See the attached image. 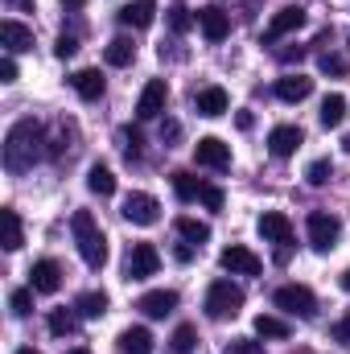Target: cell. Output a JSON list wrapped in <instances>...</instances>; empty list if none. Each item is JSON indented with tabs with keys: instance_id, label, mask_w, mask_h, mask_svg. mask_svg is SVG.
<instances>
[{
	"instance_id": "32",
	"label": "cell",
	"mask_w": 350,
	"mask_h": 354,
	"mask_svg": "<svg viewBox=\"0 0 350 354\" xmlns=\"http://www.w3.org/2000/svg\"><path fill=\"white\" fill-rule=\"evenodd\" d=\"M198 346V330L194 326H177L174 330V354H194Z\"/></svg>"
},
{
	"instance_id": "34",
	"label": "cell",
	"mask_w": 350,
	"mask_h": 354,
	"mask_svg": "<svg viewBox=\"0 0 350 354\" xmlns=\"http://www.w3.org/2000/svg\"><path fill=\"white\" fill-rule=\"evenodd\" d=\"M194 21H198V12H190V8H169V29H174V33H190Z\"/></svg>"
},
{
	"instance_id": "9",
	"label": "cell",
	"mask_w": 350,
	"mask_h": 354,
	"mask_svg": "<svg viewBox=\"0 0 350 354\" xmlns=\"http://www.w3.org/2000/svg\"><path fill=\"white\" fill-rule=\"evenodd\" d=\"M305 25V8L301 4H284V8H276L272 12V21H268V33H264V41L272 46V41H280L284 33H297Z\"/></svg>"
},
{
	"instance_id": "15",
	"label": "cell",
	"mask_w": 350,
	"mask_h": 354,
	"mask_svg": "<svg viewBox=\"0 0 350 354\" xmlns=\"http://www.w3.org/2000/svg\"><path fill=\"white\" fill-rule=\"evenodd\" d=\"M136 309H140L145 317H169L177 309V292L174 288H153V292H145V297L136 301Z\"/></svg>"
},
{
	"instance_id": "31",
	"label": "cell",
	"mask_w": 350,
	"mask_h": 354,
	"mask_svg": "<svg viewBox=\"0 0 350 354\" xmlns=\"http://www.w3.org/2000/svg\"><path fill=\"white\" fill-rule=\"evenodd\" d=\"M202 185H206V181H198L194 174H174V194L181 202H194V198L202 194Z\"/></svg>"
},
{
	"instance_id": "30",
	"label": "cell",
	"mask_w": 350,
	"mask_h": 354,
	"mask_svg": "<svg viewBox=\"0 0 350 354\" xmlns=\"http://www.w3.org/2000/svg\"><path fill=\"white\" fill-rule=\"evenodd\" d=\"M256 334L260 338H288V322L284 317H272V313H260L256 317Z\"/></svg>"
},
{
	"instance_id": "39",
	"label": "cell",
	"mask_w": 350,
	"mask_h": 354,
	"mask_svg": "<svg viewBox=\"0 0 350 354\" xmlns=\"http://www.w3.org/2000/svg\"><path fill=\"white\" fill-rule=\"evenodd\" d=\"M198 198L206 202V210H223V189H219V185H202Z\"/></svg>"
},
{
	"instance_id": "13",
	"label": "cell",
	"mask_w": 350,
	"mask_h": 354,
	"mask_svg": "<svg viewBox=\"0 0 350 354\" xmlns=\"http://www.w3.org/2000/svg\"><path fill=\"white\" fill-rule=\"evenodd\" d=\"M256 227H260L264 239L276 243V248H288V243H293V223H288V214H280V210H264Z\"/></svg>"
},
{
	"instance_id": "52",
	"label": "cell",
	"mask_w": 350,
	"mask_h": 354,
	"mask_svg": "<svg viewBox=\"0 0 350 354\" xmlns=\"http://www.w3.org/2000/svg\"><path fill=\"white\" fill-rule=\"evenodd\" d=\"M71 354H91V351H87V346H79V351H71Z\"/></svg>"
},
{
	"instance_id": "36",
	"label": "cell",
	"mask_w": 350,
	"mask_h": 354,
	"mask_svg": "<svg viewBox=\"0 0 350 354\" xmlns=\"http://www.w3.org/2000/svg\"><path fill=\"white\" fill-rule=\"evenodd\" d=\"M330 177H334V165H330V161H313V165L305 169V181H309V185H326Z\"/></svg>"
},
{
	"instance_id": "21",
	"label": "cell",
	"mask_w": 350,
	"mask_h": 354,
	"mask_svg": "<svg viewBox=\"0 0 350 354\" xmlns=\"http://www.w3.org/2000/svg\"><path fill=\"white\" fill-rule=\"evenodd\" d=\"M309 91H313V79H305V75H284V79L276 83V99L301 103V99H309Z\"/></svg>"
},
{
	"instance_id": "42",
	"label": "cell",
	"mask_w": 350,
	"mask_h": 354,
	"mask_svg": "<svg viewBox=\"0 0 350 354\" xmlns=\"http://www.w3.org/2000/svg\"><path fill=\"white\" fill-rule=\"evenodd\" d=\"M334 342H342V346H350V313L334 326Z\"/></svg>"
},
{
	"instance_id": "20",
	"label": "cell",
	"mask_w": 350,
	"mask_h": 354,
	"mask_svg": "<svg viewBox=\"0 0 350 354\" xmlns=\"http://www.w3.org/2000/svg\"><path fill=\"white\" fill-rule=\"evenodd\" d=\"M116 346H120V354H153V334L145 326H132L116 338Z\"/></svg>"
},
{
	"instance_id": "45",
	"label": "cell",
	"mask_w": 350,
	"mask_h": 354,
	"mask_svg": "<svg viewBox=\"0 0 350 354\" xmlns=\"http://www.w3.org/2000/svg\"><path fill=\"white\" fill-rule=\"evenodd\" d=\"M177 260H181V264H185V260H190V256H194V243H177V252H174Z\"/></svg>"
},
{
	"instance_id": "12",
	"label": "cell",
	"mask_w": 350,
	"mask_h": 354,
	"mask_svg": "<svg viewBox=\"0 0 350 354\" xmlns=\"http://www.w3.org/2000/svg\"><path fill=\"white\" fill-rule=\"evenodd\" d=\"M165 99H169L165 79H149L145 91H140V99H136V115H140V120H157V115L165 111Z\"/></svg>"
},
{
	"instance_id": "38",
	"label": "cell",
	"mask_w": 350,
	"mask_h": 354,
	"mask_svg": "<svg viewBox=\"0 0 350 354\" xmlns=\"http://www.w3.org/2000/svg\"><path fill=\"white\" fill-rule=\"evenodd\" d=\"M75 50H79V41H75V37H71V33H62V37H58V41H54V54H58V58H62V62H66V58H75Z\"/></svg>"
},
{
	"instance_id": "35",
	"label": "cell",
	"mask_w": 350,
	"mask_h": 354,
	"mask_svg": "<svg viewBox=\"0 0 350 354\" xmlns=\"http://www.w3.org/2000/svg\"><path fill=\"white\" fill-rule=\"evenodd\" d=\"M120 145H124V157L132 161V157H140V145H145V140H140L136 128H120Z\"/></svg>"
},
{
	"instance_id": "2",
	"label": "cell",
	"mask_w": 350,
	"mask_h": 354,
	"mask_svg": "<svg viewBox=\"0 0 350 354\" xmlns=\"http://www.w3.org/2000/svg\"><path fill=\"white\" fill-rule=\"evenodd\" d=\"M71 231H75V243H79L83 264L87 268L107 264V235L99 231V223H95L91 210H75V214H71Z\"/></svg>"
},
{
	"instance_id": "8",
	"label": "cell",
	"mask_w": 350,
	"mask_h": 354,
	"mask_svg": "<svg viewBox=\"0 0 350 354\" xmlns=\"http://www.w3.org/2000/svg\"><path fill=\"white\" fill-rule=\"evenodd\" d=\"M219 264L227 268L231 276H260V256L252 252V248H243V243H231V248H223V256H219Z\"/></svg>"
},
{
	"instance_id": "17",
	"label": "cell",
	"mask_w": 350,
	"mask_h": 354,
	"mask_svg": "<svg viewBox=\"0 0 350 354\" xmlns=\"http://www.w3.org/2000/svg\"><path fill=\"white\" fill-rule=\"evenodd\" d=\"M153 17H157V0H132L120 8V25H128V29H149Z\"/></svg>"
},
{
	"instance_id": "7",
	"label": "cell",
	"mask_w": 350,
	"mask_h": 354,
	"mask_svg": "<svg viewBox=\"0 0 350 354\" xmlns=\"http://www.w3.org/2000/svg\"><path fill=\"white\" fill-rule=\"evenodd\" d=\"M157 268H161V252L153 248V243H132V252H128V280H149V276H157Z\"/></svg>"
},
{
	"instance_id": "29",
	"label": "cell",
	"mask_w": 350,
	"mask_h": 354,
	"mask_svg": "<svg viewBox=\"0 0 350 354\" xmlns=\"http://www.w3.org/2000/svg\"><path fill=\"white\" fill-rule=\"evenodd\" d=\"M75 309H79V317H103L107 313V292H83Z\"/></svg>"
},
{
	"instance_id": "3",
	"label": "cell",
	"mask_w": 350,
	"mask_h": 354,
	"mask_svg": "<svg viewBox=\"0 0 350 354\" xmlns=\"http://www.w3.org/2000/svg\"><path fill=\"white\" fill-rule=\"evenodd\" d=\"M239 309H243V288H239V284L214 280V284L206 288V317H210V322H227V317H235Z\"/></svg>"
},
{
	"instance_id": "28",
	"label": "cell",
	"mask_w": 350,
	"mask_h": 354,
	"mask_svg": "<svg viewBox=\"0 0 350 354\" xmlns=\"http://www.w3.org/2000/svg\"><path fill=\"white\" fill-rule=\"evenodd\" d=\"M79 330V313H71V309H54L50 313V334L54 338H66V334H75Z\"/></svg>"
},
{
	"instance_id": "4",
	"label": "cell",
	"mask_w": 350,
	"mask_h": 354,
	"mask_svg": "<svg viewBox=\"0 0 350 354\" xmlns=\"http://www.w3.org/2000/svg\"><path fill=\"white\" fill-rule=\"evenodd\" d=\"M272 301H276V309H284V313H293V317H305V322L317 313V297H313L305 284H280Z\"/></svg>"
},
{
	"instance_id": "50",
	"label": "cell",
	"mask_w": 350,
	"mask_h": 354,
	"mask_svg": "<svg viewBox=\"0 0 350 354\" xmlns=\"http://www.w3.org/2000/svg\"><path fill=\"white\" fill-rule=\"evenodd\" d=\"M17 354H37V351H33V346H21V351H17Z\"/></svg>"
},
{
	"instance_id": "37",
	"label": "cell",
	"mask_w": 350,
	"mask_h": 354,
	"mask_svg": "<svg viewBox=\"0 0 350 354\" xmlns=\"http://www.w3.org/2000/svg\"><path fill=\"white\" fill-rule=\"evenodd\" d=\"M317 66H322L326 75H338V79L347 75V58H338V54H322V58H317Z\"/></svg>"
},
{
	"instance_id": "11",
	"label": "cell",
	"mask_w": 350,
	"mask_h": 354,
	"mask_svg": "<svg viewBox=\"0 0 350 354\" xmlns=\"http://www.w3.org/2000/svg\"><path fill=\"white\" fill-rule=\"evenodd\" d=\"M301 145H305V132H301L297 124H280V128H272V132H268V153H272V157H280V161H284V157H293Z\"/></svg>"
},
{
	"instance_id": "1",
	"label": "cell",
	"mask_w": 350,
	"mask_h": 354,
	"mask_svg": "<svg viewBox=\"0 0 350 354\" xmlns=\"http://www.w3.org/2000/svg\"><path fill=\"white\" fill-rule=\"evenodd\" d=\"M42 145H46L42 124H37L33 115L17 120V124L8 128V136H4V169H8V174H29L33 161L42 157Z\"/></svg>"
},
{
	"instance_id": "19",
	"label": "cell",
	"mask_w": 350,
	"mask_h": 354,
	"mask_svg": "<svg viewBox=\"0 0 350 354\" xmlns=\"http://www.w3.org/2000/svg\"><path fill=\"white\" fill-rule=\"evenodd\" d=\"M0 41L8 46V54H25V50H33V29H25L21 21H4L0 25Z\"/></svg>"
},
{
	"instance_id": "26",
	"label": "cell",
	"mask_w": 350,
	"mask_h": 354,
	"mask_svg": "<svg viewBox=\"0 0 350 354\" xmlns=\"http://www.w3.org/2000/svg\"><path fill=\"white\" fill-rule=\"evenodd\" d=\"M177 235H181L185 243H198V248H202V243L210 239V227L198 223V218H190V214H181V218H177Z\"/></svg>"
},
{
	"instance_id": "10",
	"label": "cell",
	"mask_w": 350,
	"mask_h": 354,
	"mask_svg": "<svg viewBox=\"0 0 350 354\" xmlns=\"http://www.w3.org/2000/svg\"><path fill=\"white\" fill-rule=\"evenodd\" d=\"M194 161L202 169H231V145H223L219 136H202L194 145Z\"/></svg>"
},
{
	"instance_id": "49",
	"label": "cell",
	"mask_w": 350,
	"mask_h": 354,
	"mask_svg": "<svg viewBox=\"0 0 350 354\" xmlns=\"http://www.w3.org/2000/svg\"><path fill=\"white\" fill-rule=\"evenodd\" d=\"M342 288H347V292H350V268H347V272H342Z\"/></svg>"
},
{
	"instance_id": "33",
	"label": "cell",
	"mask_w": 350,
	"mask_h": 354,
	"mask_svg": "<svg viewBox=\"0 0 350 354\" xmlns=\"http://www.w3.org/2000/svg\"><path fill=\"white\" fill-rule=\"evenodd\" d=\"M33 292H37V288H17V292L8 297V309H12L17 317H29V313H33Z\"/></svg>"
},
{
	"instance_id": "23",
	"label": "cell",
	"mask_w": 350,
	"mask_h": 354,
	"mask_svg": "<svg viewBox=\"0 0 350 354\" xmlns=\"http://www.w3.org/2000/svg\"><path fill=\"white\" fill-rule=\"evenodd\" d=\"M87 189L91 194H99V198H111V194H116V174H111L107 165H91Z\"/></svg>"
},
{
	"instance_id": "27",
	"label": "cell",
	"mask_w": 350,
	"mask_h": 354,
	"mask_svg": "<svg viewBox=\"0 0 350 354\" xmlns=\"http://www.w3.org/2000/svg\"><path fill=\"white\" fill-rule=\"evenodd\" d=\"M342 120H347V99L342 95H326L322 99V124L326 128H338Z\"/></svg>"
},
{
	"instance_id": "43",
	"label": "cell",
	"mask_w": 350,
	"mask_h": 354,
	"mask_svg": "<svg viewBox=\"0 0 350 354\" xmlns=\"http://www.w3.org/2000/svg\"><path fill=\"white\" fill-rule=\"evenodd\" d=\"M293 58L301 62V58H305V50H301V46H297V50H280V62H293Z\"/></svg>"
},
{
	"instance_id": "46",
	"label": "cell",
	"mask_w": 350,
	"mask_h": 354,
	"mask_svg": "<svg viewBox=\"0 0 350 354\" xmlns=\"http://www.w3.org/2000/svg\"><path fill=\"white\" fill-rule=\"evenodd\" d=\"M177 132H181V128H177V124H174V120H169V124H161V136H169V140H174V136H177Z\"/></svg>"
},
{
	"instance_id": "6",
	"label": "cell",
	"mask_w": 350,
	"mask_h": 354,
	"mask_svg": "<svg viewBox=\"0 0 350 354\" xmlns=\"http://www.w3.org/2000/svg\"><path fill=\"white\" fill-rule=\"evenodd\" d=\"M120 214H124L132 227H153V223L161 218V202H157L153 194H140V189H136V194L124 198V210H120Z\"/></svg>"
},
{
	"instance_id": "22",
	"label": "cell",
	"mask_w": 350,
	"mask_h": 354,
	"mask_svg": "<svg viewBox=\"0 0 350 354\" xmlns=\"http://www.w3.org/2000/svg\"><path fill=\"white\" fill-rule=\"evenodd\" d=\"M71 87H75V95H79L83 103H95V99L103 95V75H99V71H79V75L71 79Z\"/></svg>"
},
{
	"instance_id": "5",
	"label": "cell",
	"mask_w": 350,
	"mask_h": 354,
	"mask_svg": "<svg viewBox=\"0 0 350 354\" xmlns=\"http://www.w3.org/2000/svg\"><path fill=\"white\" fill-rule=\"evenodd\" d=\"M305 227H309V248H313V252H334V248H338L342 223H338L334 214H326V210H313Z\"/></svg>"
},
{
	"instance_id": "44",
	"label": "cell",
	"mask_w": 350,
	"mask_h": 354,
	"mask_svg": "<svg viewBox=\"0 0 350 354\" xmlns=\"http://www.w3.org/2000/svg\"><path fill=\"white\" fill-rule=\"evenodd\" d=\"M235 124H239V128H243V132H248V128H252V124H256V115H252V111H239V115H235Z\"/></svg>"
},
{
	"instance_id": "41",
	"label": "cell",
	"mask_w": 350,
	"mask_h": 354,
	"mask_svg": "<svg viewBox=\"0 0 350 354\" xmlns=\"http://www.w3.org/2000/svg\"><path fill=\"white\" fill-rule=\"evenodd\" d=\"M0 83H17V58L12 54L0 58Z\"/></svg>"
},
{
	"instance_id": "25",
	"label": "cell",
	"mask_w": 350,
	"mask_h": 354,
	"mask_svg": "<svg viewBox=\"0 0 350 354\" xmlns=\"http://www.w3.org/2000/svg\"><path fill=\"white\" fill-rule=\"evenodd\" d=\"M0 218H4V248H8V252H17V248L25 243V231H21V214L4 206V210H0Z\"/></svg>"
},
{
	"instance_id": "16",
	"label": "cell",
	"mask_w": 350,
	"mask_h": 354,
	"mask_svg": "<svg viewBox=\"0 0 350 354\" xmlns=\"http://www.w3.org/2000/svg\"><path fill=\"white\" fill-rule=\"evenodd\" d=\"M198 29L206 33V41H223L231 33V21L219 4H206V8H198Z\"/></svg>"
},
{
	"instance_id": "51",
	"label": "cell",
	"mask_w": 350,
	"mask_h": 354,
	"mask_svg": "<svg viewBox=\"0 0 350 354\" xmlns=\"http://www.w3.org/2000/svg\"><path fill=\"white\" fill-rule=\"evenodd\" d=\"M342 149H347V153H350V136H342Z\"/></svg>"
},
{
	"instance_id": "14",
	"label": "cell",
	"mask_w": 350,
	"mask_h": 354,
	"mask_svg": "<svg viewBox=\"0 0 350 354\" xmlns=\"http://www.w3.org/2000/svg\"><path fill=\"white\" fill-rule=\"evenodd\" d=\"M62 264L58 260H37L33 272H29V288H37V292H58L62 288Z\"/></svg>"
},
{
	"instance_id": "24",
	"label": "cell",
	"mask_w": 350,
	"mask_h": 354,
	"mask_svg": "<svg viewBox=\"0 0 350 354\" xmlns=\"http://www.w3.org/2000/svg\"><path fill=\"white\" fill-rule=\"evenodd\" d=\"M103 58H107V66H128V62L136 58V46H132L128 37H111L107 50H103Z\"/></svg>"
},
{
	"instance_id": "40",
	"label": "cell",
	"mask_w": 350,
	"mask_h": 354,
	"mask_svg": "<svg viewBox=\"0 0 350 354\" xmlns=\"http://www.w3.org/2000/svg\"><path fill=\"white\" fill-rule=\"evenodd\" d=\"M264 346L260 342H252V338H235L231 346H227V354H260Z\"/></svg>"
},
{
	"instance_id": "47",
	"label": "cell",
	"mask_w": 350,
	"mask_h": 354,
	"mask_svg": "<svg viewBox=\"0 0 350 354\" xmlns=\"http://www.w3.org/2000/svg\"><path fill=\"white\" fill-rule=\"evenodd\" d=\"M87 0H62V8H83Z\"/></svg>"
},
{
	"instance_id": "48",
	"label": "cell",
	"mask_w": 350,
	"mask_h": 354,
	"mask_svg": "<svg viewBox=\"0 0 350 354\" xmlns=\"http://www.w3.org/2000/svg\"><path fill=\"white\" fill-rule=\"evenodd\" d=\"M8 4H17V8H33V0H8Z\"/></svg>"
},
{
	"instance_id": "18",
	"label": "cell",
	"mask_w": 350,
	"mask_h": 354,
	"mask_svg": "<svg viewBox=\"0 0 350 354\" xmlns=\"http://www.w3.org/2000/svg\"><path fill=\"white\" fill-rule=\"evenodd\" d=\"M194 107H198V115L214 120V115H223V111L231 107V99H227V91L223 87H202L198 95H194Z\"/></svg>"
}]
</instances>
